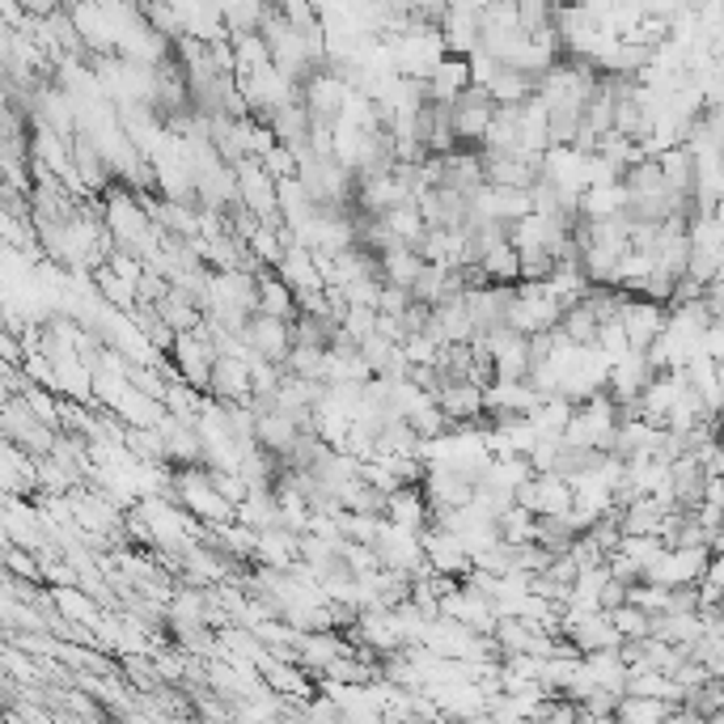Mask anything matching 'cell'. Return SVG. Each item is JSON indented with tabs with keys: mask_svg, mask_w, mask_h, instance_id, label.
Returning a JSON list of instances; mask_svg holds the SVG:
<instances>
[{
	"mask_svg": "<svg viewBox=\"0 0 724 724\" xmlns=\"http://www.w3.org/2000/svg\"><path fill=\"white\" fill-rule=\"evenodd\" d=\"M166 356H169V364L178 369V377L204 394L208 373H213V361H217L220 352H217V343L204 335V322H199V331H178V335H174Z\"/></svg>",
	"mask_w": 724,
	"mask_h": 724,
	"instance_id": "6da1fadb",
	"label": "cell"
},
{
	"mask_svg": "<svg viewBox=\"0 0 724 724\" xmlns=\"http://www.w3.org/2000/svg\"><path fill=\"white\" fill-rule=\"evenodd\" d=\"M619 322H623V331H628V343L635 352H644L652 339L665 331V322H670V310L665 306H656L649 297H635L628 292L623 301H619Z\"/></svg>",
	"mask_w": 724,
	"mask_h": 724,
	"instance_id": "7a4b0ae2",
	"label": "cell"
},
{
	"mask_svg": "<svg viewBox=\"0 0 724 724\" xmlns=\"http://www.w3.org/2000/svg\"><path fill=\"white\" fill-rule=\"evenodd\" d=\"M492 115H496V102L487 97V90H479V85H466V90L449 102V123H454L458 145H479L483 127H487Z\"/></svg>",
	"mask_w": 724,
	"mask_h": 724,
	"instance_id": "3957f363",
	"label": "cell"
},
{
	"mask_svg": "<svg viewBox=\"0 0 724 724\" xmlns=\"http://www.w3.org/2000/svg\"><path fill=\"white\" fill-rule=\"evenodd\" d=\"M420 551L428 559V568L441 577H466L470 572V556L462 547V538L454 530H441V526H424L420 530Z\"/></svg>",
	"mask_w": 724,
	"mask_h": 724,
	"instance_id": "277c9868",
	"label": "cell"
},
{
	"mask_svg": "<svg viewBox=\"0 0 724 724\" xmlns=\"http://www.w3.org/2000/svg\"><path fill=\"white\" fill-rule=\"evenodd\" d=\"M238 339L250 348V356H263V361H285V352L292 348L289 339V318H271V314H255L246 318V327L238 331Z\"/></svg>",
	"mask_w": 724,
	"mask_h": 724,
	"instance_id": "5b68a950",
	"label": "cell"
},
{
	"mask_svg": "<svg viewBox=\"0 0 724 724\" xmlns=\"http://www.w3.org/2000/svg\"><path fill=\"white\" fill-rule=\"evenodd\" d=\"M204 394L217 399V403H250V361L220 352L217 361H213Z\"/></svg>",
	"mask_w": 724,
	"mask_h": 724,
	"instance_id": "8992f818",
	"label": "cell"
},
{
	"mask_svg": "<svg viewBox=\"0 0 724 724\" xmlns=\"http://www.w3.org/2000/svg\"><path fill=\"white\" fill-rule=\"evenodd\" d=\"M297 436H301V428H297V415H292V411L267 407L255 415V445L267 449V454L285 458L292 445H297Z\"/></svg>",
	"mask_w": 724,
	"mask_h": 724,
	"instance_id": "52a82bcc",
	"label": "cell"
},
{
	"mask_svg": "<svg viewBox=\"0 0 724 724\" xmlns=\"http://www.w3.org/2000/svg\"><path fill=\"white\" fill-rule=\"evenodd\" d=\"M424 81H428V102H445V106H449V102L470 85V64H466V55L445 51Z\"/></svg>",
	"mask_w": 724,
	"mask_h": 724,
	"instance_id": "ba28073f",
	"label": "cell"
},
{
	"mask_svg": "<svg viewBox=\"0 0 724 724\" xmlns=\"http://www.w3.org/2000/svg\"><path fill=\"white\" fill-rule=\"evenodd\" d=\"M428 500H424V492H420V483H399L394 492L386 496V508H382V517L394 521V526H407V530H424L428 526Z\"/></svg>",
	"mask_w": 724,
	"mask_h": 724,
	"instance_id": "9c48e42d",
	"label": "cell"
},
{
	"mask_svg": "<svg viewBox=\"0 0 724 724\" xmlns=\"http://www.w3.org/2000/svg\"><path fill=\"white\" fill-rule=\"evenodd\" d=\"M255 310L271 318H292L297 306H292V285L276 271V267H259L255 271Z\"/></svg>",
	"mask_w": 724,
	"mask_h": 724,
	"instance_id": "30bf717a",
	"label": "cell"
},
{
	"mask_svg": "<svg viewBox=\"0 0 724 724\" xmlns=\"http://www.w3.org/2000/svg\"><path fill=\"white\" fill-rule=\"evenodd\" d=\"M538 178V162L517 153H483V183L487 187H530Z\"/></svg>",
	"mask_w": 724,
	"mask_h": 724,
	"instance_id": "8fae6325",
	"label": "cell"
},
{
	"mask_svg": "<svg viewBox=\"0 0 724 724\" xmlns=\"http://www.w3.org/2000/svg\"><path fill=\"white\" fill-rule=\"evenodd\" d=\"M428 339L436 343H466V339L475 335V322L466 314V306H462V292L458 297H449V301H441L433 306V318H428Z\"/></svg>",
	"mask_w": 724,
	"mask_h": 724,
	"instance_id": "7c38bea8",
	"label": "cell"
},
{
	"mask_svg": "<svg viewBox=\"0 0 724 724\" xmlns=\"http://www.w3.org/2000/svg\"><path fill=\"white\" fill-rule=\"evenodd\" d=\"M297 538L301 534L289 530V526L255 530V563H263V568H289L292 559H297Z\"/></svg>",
	"mask_w": 724,
	"mask_h": 724,
	"instance_id": "4fadbf2b",
	"label": "cell"
},
{
	"mask_svg": "<svg viewBox=\"0 0 724 724\" xmlns=\"http://www.w3.org/2000/svg\"><path fill=\"white\" fill-rule=\"evenodd\" d=\"M661 521H665V505L656 496H649V492H640L635 500L619 508V530L623 534H656Z\"/></svg>",
	"mask_w": 724,
	"mask_h": 724,
	"instance_id": "5bb4252c",
	"label": "cell"
},
{
	"mask_svg": "<svg viewBox=\"0 0 724 724\" xmlns=\"http://www.w3.org/2000/svg\"><path fill=\"white\" fill-rule=\"evenodd\" d=\"M534 81H538V76L500 64V69H496V76H492L483 90H487V97H492L496 106H521V102L534 94Z\"/></svg>",
	"mask_w": 724,
	"mask_h": 724,
	"instance_id": "9a60e30c",
	"label": "cell"
},
{
	"mask_svg": "<svg viewBox=\"0 0 724 724\" xmlns=\"http://www.w3.org/2000/svg\"><path fill=\"white\" fill-rule=\"evenodd\" d=\"M420 267H424V259H420L415 246H390V250L377 255V276H382L386 285H403V289H411L415 276H420Z\"/></svg>",
	"mask_w": 724,
	"mask_h": 724,
	"instance_id": "2e32d148",
	"label": "cell"
},
{
	"mask_svg": "<svg viewBox=\"0 0 724 724\" xmlns=\"http://www.w3.org/2000/svg\"><path fill=\"white\" fill-rule=\"evenodd\" d=\"M628 208V187L623 183H602V187H585L580 192V204L577 213L589 220H602V217H614V213H623Z\"/></svg>",
	"mask_w": 724,
	"mask_h": 724,
	"instance_id": "e0dca14e",
	"label": "cell"
},
{
	"mask_svg": "<svg viewBox=\"0 0 724 724\" xmlns=\"http://www.w3.org/2000/svg\"><path fill=\"white\" fill-rule=\"evenodd\" d=\"M678 703H665V700H649V695H619L614 703V721L623 724H665L674 716Z\"/></svg>",
	"mask_w": 724,
	"mask_h": 724,
	"instance_id": "ac0fdd59",
	"label": "cell"
},
{
	"mask_svg": "<svg viewBox=\"0 0 724 724\" xmlns=\"http://www.w3.org/2000/svg\"><path fill=\"white\" fill-rule=\"evenodd\" d=\"M153 310H157V318L166 322L174 335H178V331H199V322H204V310L195 306L192 297H183V292H174V289H169L162 301H153Z\"/></svg>",
	"mask_w": 724,
	"mask_h": 724,
	"instance_id": "d6986e66",
	"label": "cell"
},
{
	"mask_svg": "<svg viewBox=\"0 0 724 724\" xmlns=\"http://www.w3.org/2000/svg\"><path fill=\"white\" fill-rule=\"evenodd\" d=\"M656 166H661V178H665V187L670 192H691V183H695V157L686 153V145H670L656 153Z\"/></svg>",
	"mask_w": 724,
	"mask_h": 724,
	"instance_id": "ffe728a7",
	"label": "cell"
},
{
	"mask_svg": "<svg viewBox=\"0 0 724 724\" xmlns=\"http://www.w3.org/2000/svg\"><path fill=\"white\" fill-rule=\"evenodd\" d=\"M382 220H386V229L399 241H403V246H420V238H424V220H420V208H415V199H403V204L386 208V213H382Z\"/></svg>",
	"mask_w": 724,
	"mask_h": 724,
	"instance_id": "44dd1931",
	"label": "cell"
},
{
	"mask_svg": "<svg viewBox=\"0 0 724 724\" xmlns=\"http://www.w3.org/2000/svg\"><path fill=\"white\" fill-rule=\"evenodd\" d=\"M556 327L563 331V339H568V343H577V348L593 343V335H598V318H593V310H589L585 301H572V306H563V314H559Z\"/></svg>",
	"mask_w": 724,
	"mask_h": 724,
	"instance_id": "7402d4cb",
	"label": "cell"
},
{
	"mask_svg": "<svg viewBox=\"0 0 724 724\" xmlns=\"http://www.w3.org/2000/svg\"><path fill=\"white\" fill-rule=\"evenodd\" d=\"M479 267L492 285H517V250L508 246V238L496 241V246H487L479 255Z\"/></svg>",
	"mask_w": 724,
	"mask_h": 724,
	"instance_id": "603a6c76",
	"label": "cell"
},
{
	"mask_svg": "<svg viewBox=\"0 0 724 724\" xmlns=\"http://www.w3.org/2000/svg\"><path fill=\"white\" fill-rule=\"evenodd\" d=\"M322 364H327V348H314V343H292L285 352L280 369L292 373V377H310V382H322Z\"/></svg>",
	"mask_w": 724,
	"mask_h": 724,
	"instance_id": "cb8c5ba5",
	"label": "cell"
},
{
	"mask_svg": "<svg viewBox=\"0 0 724 724\" xmlns=\"http://www.w3.org/2000/svg\"><path fill=\"white\" fill-rule=\"evenodd\" d=\"M94 280H97V292L120 310V314H132L136 310V285L132 280H123V276H115L111 267L102 263V267H94Z\"/></svg>",
	"mask_w": 724,
	"mask_h": 724,
	"instance_id": "d4e9b609",
	"label": "cell"
},
{
	"mask_svg": "<svg viewBox=\"0 0 724 724\" xmlns=\"http://www.w3.org/2000/svg\"><path fill=\"white\" fill-rule=\"evenodd\" d=\"M614 551L628 556L631 563H640V568H652L656 559L665 556V542H661V534H619Z\"/></svg>",
	"mask_w": 724,
	"mask_h": 724,
	"instance_id": "484cf974",
	"label": "cell"
},
{
	"mask_svg": "<svg viewBox=\"0 0 724 724\" xmlns=\"http://www.w3.org/2000/svg\"><path fill=\"white\" fill-rule=\"evenodd\" d=\"M610 628L619 631V640H640L649 635V610H640L635 602H619L614 610H606Z\"/></svg>",
	"mask_w": 724,
	"mask_h": 724,
	"instance_id": "4316f807",
	"label": "cell"
},
{
	"mask_svg": "<svg viewBox=\"0 0 724 724\" xmlns=\"http://www.w3.org/2000/svg\"><path fill=\"white\" fill-rule=\"evenodd\" d=\"M593 348L602 352L606 364H614L623 352H631L628 343V331H623V322L619 318H606V322H598V335H593Z\"/></svg>",
	"mask_w": 724,
	"mask_h": 724,
	"instance_id": "83f0119b",
	"label": "cell"
},
{
	"mask_svg": "<svg viewBox=\"0 0 724 724\" xmlns=\"http://www.w3.org/2000/svg\"><path fill=\"white\" fill-rule=\"evenodd\" d=\"M407 424L415 428L420 441H433V436L449 433V420H445V411L436 407V403H424V407H415L407 415Z\"/></svg>",
	"mask_w": 724,
	"mask_h": 724,
	"instance_id": "f1b7e54d",
	"label": "cell"
},
{
	"mask_svg": "<svg viewBox=\"0 0 724 724\" xmlns=\"http://www.w3.org/2000/svg\"><path fill=\"white\" fill-rule=\"evenodd\" d=\"M339 292H343V301L348 306H377V292H382V280L377 276H352V280H343L339 285Z\"/></svg>",
	"mask_w": 724,
	"mask_h": 724,
	"instance_id": "f546056e",
	"label": "cell"
},
{
	"mask_svg": "<svg viewBox=\"0 0 724 724\" xmlns=\"http://www.w3.org/2000/svg\"><path fill=\"white\" fill-rule=\"evenodd\" d=\"M335 327L352 339V343H361L364 335H373V310H369V306H348Z\"/></svg>",
	"mask_w": 724,
	"mask_h": 724,
	"instance_id": "4dcf8cb0",
	"label": "cell"
},
{
	"mask_svg": "<svg viewBox=\"0 0 724 724\" xmlns=\"http://www.w3.org/2000/svg\"><path fill=\"white\" fill-rule=\"evenodd\" d=\"M259 166H263L271 178H292V174H297V157H292L289 145H280V141H276L267 153H259Z\"/></svg>",
	"mask_w": 724,
	"mask_h": 724,
	"instance_id": "1f68e13d",
	"label": "cell"
},
{
	"mask_svg": "<svg viewBox=\"0 0 724 724\" xmlns=\"http://www.w3.org/2000/svg\"><path fill=\"white\" fill-rule=\"evenodd\" d=\"M208 479H213V487H217V492L225 496V500H229V505H238L241 496L250 492L238 470H220V466H208Z\"/></svg>",
	"mask_w": 724,
	"mask_h": 724,
	"instance_id": "d6a6232c",
	"label": "cell"
},
{
	"mask_svg": "<svg viewBox=\"0 0 724 724\" xmlns=\"http://www.w3.org/2000/svg\"><path fill=\"white\" fill-rule=\"evenodd\" d=\"M407 306H411V289H403V285H386V280H382V292H377V306H373V310H377V314L399 318Z\"/></svg>",
	"mask_w": 724,
	"mask_h": 724,
	"instance_id": "836d02e7",
	"label": "cell"
},
{
	"mask_svg": "<svg viewBox=\"0 0 724 724\" xmlns=\"http://www.w3.org/2000/svg\"><path fill=\"white\" fill-rule=\"evenodd\" d=\"M428 318H433V306H424V301H415L411 297V306L399 314V327H403V339L407 335H424L428 331Z\"/></svg>",
	"mask_w": 724,
	"mask_h": 724,
	"instance_id": "e575fe53",
	"label": "cell"
},
{
	"mask_svg": "<svg viewBox=\"0 0 724 724\" xmlns=\"http://www.w3.org/2000/svg\"><path fill=\"white\" fill-rule=\"evenodd\" d=\"M619 602H628V585H619V580H606L602 589H598V610H614Z\"/></svg>",
	"mask_w": 724,
	"mask_h": 724,
	"instance_id": "d590c367",
	"label": "cell"
},
{
	"mask_svg": "<svg viewBox=\"0 0 724 724\" xmlns=\"http://www.w3.org/2000/svg\"><path fill=\"white\" fill-rule=\"evenodd\" d=\"M407 9L415 13V18H428V22H436V18L445 13V0H407Z\"/></svg>",
	"mask_w": 724,
	"mask_h": 724,
	"instance_id": "8d00e7d4",
	"label": "cell"
}]
</instances>
